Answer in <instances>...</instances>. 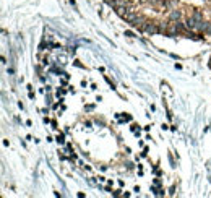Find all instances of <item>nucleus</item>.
Listing matches in <instances>:
<instances>
[{"label":"nucleus","mask_w":211,"mask_h":198,"mask_svg":"<svg viewBox=\"0 0 211 198\" xmlns=\"http://www.w3.org/2000/svg\"><path fill=\"white\" fill-rule=\"evenodd\" d=\"M182 18V12L177 10V8H172V10H169V21H180Z\"/></svg>","instance_id":"f257e3e1"},{"label":"nucleus","mask_w":211,"mask_h":198,"mask_svg":"<svg viewBox=\"0 0 211 198\" xmlns=\"http://www.w3.org/2000/svg\"><path fill=\"white\" fill-rule=\"evenodd\" d=\"M114 10H116V13L120 16V18H123L127 15V12H128V7L127 5H122V7H117V8H114Z\"/></svg>","instance_id":"7ed1b4c3"},{"label":"nucleus","mask_w":211,"mask_h":198,"mask_svg":"<svg viewBox=\"0 0 211 198\" xmlns=\"http://www.w3.org/2000/svg\"><path fill=\"white\" fill-rule=\"evenodd\" d=\"M205 34H211V21H208V24H206V29H205Z\"/></svg>","instance_id":"39448f33"},{"label":"nucleus","mask_w":211,"mask_h":198,"mask_svg":"<svg viewBox=\"0 0 211 198\" xmlns=\"http://www.w3.org/2000/svg\"><path fill=\"white\" fill-rule=\"evenodd\" d=\"M125 36H128V37H135V34H133L132 31H125Z\"/></svg>","instance_id":"423d86ee"},{"label":"nucleus","mask_w":211,"mask_h":198,"mask_svg":"<svg viewBox=\"0 0 211 198\" xmlns=\"http://www.w3.org/2000/svg\"><path fill=\"white\" fill-rule=\"evenodd\" d=\"M57 141H59L60 145H63V143H65V135H63V133H59V136H57Z\"/></svg>","instance_id":"20e7f679"},{"label":"nucleus","mask_w":211,"mask_h":198,"mask_svg":"<svg viewBox=\"0 0 211 198\" xmlns=\"http://www.w3.org/2000/svg\"><path fill=\"white\" fill-rule=\"evenodd\" d=\"M190 16H193L197 21H203V12L200 8H192L190 10Z\"/></svg>","instance_id":"f03ea898"},{"label":"nucleus","mask_w":211,"mask_h":198,"mask_svg":"<svg viewBox=\"0 0 211 198\" xmlns=\"http://www.w3.org/2000/svg\"><path fill=\"white\" fill-rule=\"evenodd\" d=\"M73 63H75V65H76V67H81V68H83V65H81V63H80V62H78V60H75V62H73Z\"/></svg>","instance_id":"0eeeda50"}]
</instances>
